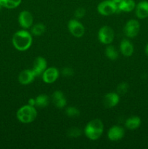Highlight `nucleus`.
I'll return each instance as SVG.
<instances>
[{
    "instance_id": "412c9836",
    "label": "nucleus",
    "mask_w": 148,
    "mask_h": 149,
    "mask_svg": "<svg viewBox=\"0 0 148 149\" xmlns=\"http://www.w3.org/2000/svg\"><path fill=\"white\" fill-rule=\"evenodd\" d=\"M46 31V26L43 23H36L31 26V32L32 35L34 36H41Z\"/></svg>"
},
{
    "instance_id": "7c9ffc66",
    "label": "nucleus",
    "mask_w": 148,
    "mask_h": 149,
    "mask_svg": "<svg viewBox=\"0 0 148 149\" xmlns=\"http://www.w3.org/2000/svg\"><path fill=\"white\" fill-rule=\"evenodd\" d=\"M1 6L0 5V10H1Z\"/></svg>"
},
{
    "instance_id": "f257e3e1",
    "label": "nucleus",
    "mask_w": 148,
    "mask_h": 149,
    "mask_svg": "<svg viewBox=\"0 0 148 149\" xmlns=\"http://www.w3.org/2000/svg\"><path fill=\"white\" fill-rule=\"evenodd\" d=\"M12 42L17 50L26 51L31 47L33 42V37L31 33L26 31V29L20 30L14 33L12 39Z\"/></svg>"
},
{
    "instance_id": "39448f33",
    "label": "nucleus",
    "mask_w": 148,
    "mask_h": 149,
    "mask_svg": "<svg viewBox=\"0 0 148 149\" xmlns=\"http://www.w3.org/2000/svg\"><path fill=\"white\" fill-rule=\"evenodd\" d=\"M115 38V32L111 27L104 26L98 31V39L103 45H110Z\"/></svg>"
},
{
    "instance_id": "7ed1b4c3",
    "label": "nucleus",
    "mask_w": 148,
    "mask_h": 149,
    "mask_svg": "<svg viewBox=\"0 0 148 149\" xmlns=\"http://www.w3.org/2000/svg\"><path fill=\"white\" fill-rule=\"evenodd\" d=\"M37 110L35 106L25 105L17 110L16 116L19 122L23 124H29L34 122L37 117Z\"/></svg>"
},
{
    "instance_id": "a878e982",
    "label": "nucleus",
    "mask_w": 148,
    "mask_h": 149,
    "mask_svg": "<svg viewBox=\"0 0 148 149\" xmlns=\"http://www.w3.org/2000/svg\"><path fill=\"white\" fill-rule=\"evenodd\" d=\"M75 15V19H81L82 17H84L86 15V10L84 7H78V9H76L74 13Z\"/></svg>"
},
{
    "instance_id": "6e6552de",
    "label": "nucleus",
    "mask_w": 148,
    "mask_h": 149,
    "mask_svg": "<svg viewBox=\"0 0 148 149\" xmlns=\"http://www.w3.org/2000/svg\"><path fill=\"white\" fill-rule=\"evenodd\" d=\"M18 23L23 29H30L33 25V15L28 10H23L18 15Z\"/></svg>"
},
{
    "instance_id": "aec40b11",
    "label": "nucleus",
    "mask_w": 148,
    "mask_h": 149,
    "mask_svg": "<svg viewBox=\"0 0 148 149\" xmlns=\"http://www.w3.org/2000/svg\"><path fill=\"white\" fill-rule=\"evenodd\" d=\"M22 0H0V5L1 7L7 9L17 8L21 4Z\"/></svg>"
},
{
    "instance_id": "f8f14e48",
    "label": "nucleus",
    "mask_w": 148,
    "mask_h": 149,
    "mask_svg": "<svg viewBox=\"0 0 148 149\" xmlns=\"http://www.w3.org/2000/svg\"><path fill=\"white\" fill-rule=\"evenodd\" d=\"M120 101V95L117 93H107L103 98V104L107 109H111L118 104Z\"/></svg>"
},
{
    "instance_id": "a211bd4d",
    "label": "nucleus",
    "mask_w": 148,
    "mask_h": 149,
    "mask_svg": "<svg viewBox=\"0 0 148 149\" xmlns=\"http://www.w3.org/2000/svg\"><path fill=\"white\" fill-rule=\"evenodd\" d=\"M141 124H142V120H141L140 117L137 116H133L126 119L125 122V126L127 129L133 130L139 128Z\"/></svg>"
},
{
    "instance_id": "423d86ee",
    "label": "nucleus",
    "mask_w": 148,
    "mask_h": 149,
    "mask_svg": "<svg viewBox=\"0 0 148 149\" xmlns=\"http://www.w3.org/2000/svg\"><path fill=\"white\" fill-rule=\"evenodd\" d=\"M140 31V23L135 19H131L125 25L123 32L128 38H134L139 34Z\"/></svg>"
},
{
    "instance_id": "20e7f679",
    "label": "nucleus",
    "mask_w": 148,
    "mask_h": 149,
    "mask_svg": "<svg viewBox=\"0 0 148 149\" xmlns=\"http://www.w3.org/2000/svg\"><path fill=\"white\" fill-rule=\"evenodd\" d=\"M97 11L103 16H110L118 10V4L113 0H104L97 6Z\"/></svg>"
},
{
    "instance_id": "9d476101",
    "label": "nucleus",
    "mask_w": 148,
    "mask_h": 149,
    "mask_svg": "<svg viewBox=\"0 0 148 149\" xmlns=\"http://www.w3.org/2000/svg\"><path fill=\"white\" fill-rule=\"evenodd\" d=\"M125 135V130L122 127L115 125L111 127L107 132V138L111 141H118Z\"/></svg>"
},
{
    "instance_id": "f03ea898",
    "label": "nucleus",
    "mask_w": 148,
    "mask_h": 149,
    "mask_svg": "<svg viewBox=\"0 0 148 149\" xmlns=\"http://www.w3.org/2000/svg\"><path fill=\"white\" fill-rule=\"evenodd\" d=\"M104 131V124L100 119H94L90 121L84 128V134L91 141L98 140Z\"/></svg>"
},
{
    "instance_id": "cd10ccee",
    "label": "nucleus",
    "mask_w": 148,
    "mask_h": 149,
    "mask_svg": "<svg viewBox=\"0 0 148 149\" xmlns=\"http://www.w3.org/2000/svg\"><path fill=\"white\" fill-rule=\"evenodd\" d=\"M28 104L30 105V106H35L36 107V98H33V97H31V98H30L28 100Z\"/></svg>"
},
{
    "instance_id": "b1692460",
    "label": "nucleus",
    "mask_w": 148,
    "mask_h": 149,
    "mask_svg": "<svg viewBox=\"0 0 148 149\" xmlns=\"http://www.w3.org/2000/svg\"><path fill=\"white\" fill-rule=\"evenodd\" d=\"M81 133H82L81 130L79 129L78 127H75L70 128V129L68 130V132H67L68 136L70 137L71 138H78V137L81 135Z\"/></svg>"
},
{
    "instance_id": "ddd939ff",
    "label": "nucleus",
    "mask_w": 148,
    "mask_h": 149,
    "mask_svg": "<svg viewBox=\"0 0 148 149\" xmlns=\"http://www.w3.org/2000/svg\"><path fill=\"white\" fill-rule=\"evenodd\" d=\"M34 72L32 69H25L20 73L18 76V81L23 85H28L34 81L36 78Z\"/></svg>"
},
{
    "instance_id": "5701e85b",
    "label": "nucleus",
    "mask_w": 148,
    "mask_h": 149,
    "mask_svg": "<svg viewBox=\"0 0 148 149\" xmlns=\"http://www.w3.org/2000/svg\"><path fill=\"white\" fill-rule=\"evenodd\" d=\"M65 113L68 116L71 118H75L80 116V111L74 106H69L65 109Z\"/></svg>"
},
{
    "instance_id": "bb28decb",
    "label": "nucleus",
    "mask_w": 148,
    "mask_h": 149,
    "mask_svg": "<svg viewBox=\"0 0 148 149\" xmlns=\"http://www.w3.org/2000/svg\"><path fill=\"white\" fill-rule=\"evenodd\" d=\"M62 74L64 77H72L74 74V71L72 68L71 67H65L62 70Z\"/></svg>"
},
{
    "instance_id": "1a4fd4ad",
    "label": "nucleus",
    "mask_w": 148,
    "mask_h": 149,
    "mask_svg": "<svg viewBox=\"0 0 148 149\" xmlns=\"http://www.w3.org/2000/svg\"><path fill=\"white\" fill-rule=\"evenodd\" d=\"M59 76V71L55 67H49L42 74V79L46 84H52L57 81Z\"/></svg>"
},
{
    "instance_id": "6ab92c4d",
    "label": "nucleus",
    "mask_w": 148,
    "mask_h": 149,
    "mask_svg": "<svg viewBox=\"0 0 148 149\" xmlns=\"http://www.w3.org/2000/svg\"><path fill=\"white\" fill-rule=\"evenodd\" d=\"M35 98H36V107L42 109L46 107L49 105V97L47 95L41 94Z\"/></svg>"
},
{
    "instance_id": "0eeeda50",
    "label": "nucleus",
    "mask_w": 148,
    "mask_h": 149,
    "mask_svg": "<svg viewBox=\"0 0 148 149\" xmlns=\"http://www.w3.org/2000/svg\"><path fill=\"white\" fill-rule=\"evenodd\" d=\"M68 28L70 33L76 38H81L85 33L84 25L78 19H71L68 23Z\"/></svg>"
},
{
    "instance_id": "393cba45",
    "label": "nucleus",
    "mask_w": 148,
    "mask_h": 149,
    "mask_svg": "<svg viewBox=\"0 0 148 149\" xmlns=\"http://www.w3.org/2000/svg\"><path fill=\"white\" fill-rule=\"evenodd\" d=\"M129 86L128 83L126 82H121L117 86V93L120 95H125L128 91H129Z\"/></svg>"
},
{
    "instance_id": "9b49d317",
    "label": "nucleus",
    "mask_w": 148,
    "mask_h": 149,
    "mask_svg": "<svg viewBox=\"0 0 148 149\" xmlns=\"http://www.w3.org/2000/svg\"><path fill=\"white\" fill-rule=\"evenodd\" d=\"M46 68H47V62L46 59L43 57L39 56L34 60L32 70L34 72L36 77H39L42 75Z\"/></svg>"
},
{
    "instance_id": "c756f323",
    "label": "nucleus",
    "mask_w": 148,
    "mask_h": 149,
    "mask_svg": "<svg viewBox=\"0 0 148 149\" xmlns=\"http://www.w3.org/2000/svg\"><path fill=\"white\" fill-rule=\"evenodd\" d=\"M113 1H114V2H115L117 4H118L119 3L121 2V1H123V0H113Z\"/></svg>"
},
{
    "instance_id": "dca6fc26",
    "label": "nucleus",
    "mask_w": 148,
    "mask_h": 149,
    "mask_svg": "<svg viewBox=\"0 0 148 149\" xmlns=\"http://www.w3.org/2000/svg\"><path fill=\"white\" fill-rule=\"evenodd\" d=\"M120 50L122 55L126 57H130L133 55L134 47L129 39H123L120 44Z\"/></svg>"
},
{
    "instance_id": "4468645a",
    "label": "nucleus",
    "mask_w": 148,
    "mask_h": 149,
    "mask_svg": "<svg viewBox=\"0 0 148 149\" xmlns=\"http://www.w3.org/2000/svg\"><path fill=\"white\" fill-rule=\"evenodd\" d=\"M52 101L57 109H64L67 105V99L65 95L60 90H56L52 96Z\"/></svg>"
},
{
    "instance_id": "2eb2a0df",
    "label": "nucleus",
    "mask_w": 148,
    "mask_h": 149,
    "mask_svg": "<svg viewBox=\"0 0 148 149\" xmlns=\"http://www.w3.org/2000/svg\"><path fill=\"white\" fill-rule=\"evenodd\" d=\"M135 14L139 19H145L148 17V1H142L136 4Z\"/></svg>"
},
{
    "instance_id": "c85d7f7f",
    "label": "nucleus",
    "mask_w": 148,
    "mask_h": 149,
    "mask_svg": "<svg viewBox=\"0 0 148 149\" xmlns=\"http://www.w3.org/2000/svg\"><path fill=\"white\" fill-rule=\"evenodd\" d=\"M145 53H146V55H148V43L147 44L146 46H145Z\"/></svg>"
},
{
    "instance_id": "4be33fe9",
    "label": "nucleus",
    "mask_w": 148,
    "mask_h": 149,
    "mask_svg": "<svg viewBox=\"0 0 148 149\" xmlns=\"http://www.w3.org/2000/svg\"><path fill=\"white\" fill-rule=\"evenodd\" d=\"M105 55L107 58L111 61H115L118 58V52L115 47L108 45L105 49Z\"/></svg>"
},
{
    "instance_id": "f3484780",
    "label": "nucleus",
    "mask_w": 148,
    "mask_h": 149,
    "mask_svg": "<svg viewBox=\"0 0 148 149\" xmlns=\"http://www.w3.org/2000/svg\"><path fill=\"white\" fill-rule=\"evenodd\" d=\"M136 2L134 0H123L118 4V10L124 13H130L136 7Z\"/></svg>"
}]
</instances>
